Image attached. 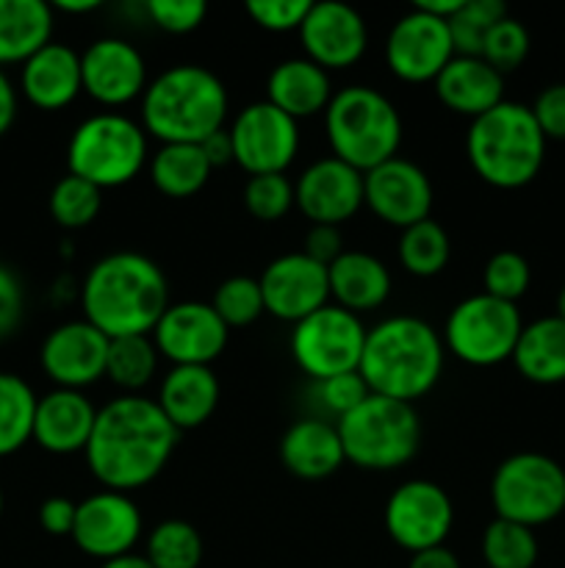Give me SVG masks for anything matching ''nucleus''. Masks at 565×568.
<instances>
[{
	"label": "nucleus",
	"instance_id": "obj_1",
	"mask_svg": "<svg viewBox=\"0 0 565 568\" xmlns=\"http://www.w3.org/2000/svg\"><path fill=\"white\" fill-rule=\"evenodd\" d=\"M181 433L155 399L125 394L97 410L86 444V466L109 491L131 494L150 486L170 464Z\"/></svg>",
	"mask_w": 565,
	"mask_h": 568
},
{
	"label": "nucleus",
	"instance_id": "obj_2",
	"mask_svg": "<svg viewBox=\"0 0 565 568\" xmlns=\"http://www.w3.org/2000/svg\"><path fill=\"white\" fill-rule=\"evenodd\" d=\"M81 305L83 320L105 338L150 336L170 308V283L147 255L111 253L83 277Z\"/></svg>",
	"mask_w": 565,
	"mask_h": 568
},
{
	"label": "nucleus",
	"instance_id": "obj_3",
	"mask_svg": "<svg viewBox=\"0 0 565 568\" xmlns=\"http://www.w3.org/2000/svg\"><path fill=\"white\" fill-rule=\"evenodd\" d=\"M446 347L430 322L419 316H388L366 333L360 377L371 394L399 403L421 399L438 386Z\"/></svg>",
	"mask_w": 565,
	"mask_h": 568
},
{
	"label": "nucleus",
	"instance_id": "obj_4",
	"mask_svg": "<svg viewBox=\"0 0 565 568\" xmlns=\"http://www.w3.org/2000/svg\"><path fill=\"white\" fill-rule=\"evenodd\" d=\"M227 89L216 72L199 64H177L158 72L142 94V128L161 144H203L222 131Z\"/></svg>",
	"mask_w": 565,
	"mask_h": 568
},
{
	"label": "nucleus",
	"instance_id": "obj_5",
	"mask_svg": "<svg viewBox=\"0 0 565 568\" xmlns=\"http://www.w3.org/2000/svg\"><path fill=\"white\" fill-rule=\"evenodd\" d=\"M465 155L476 178L493 189L530 186L546 159V136L537 128L532 109L502 100L496 109L471 120L465 133Z\"/></svg>",
	"mask_w": 565,
	"mask_h": 568
},
{
	"label": "nucleus",
	"instance_id": "obj_6",
	"mask_svg": "<svg viewBox=\"0 0 565 568\" xmlns=\"http://www.w3.org/2000/svg\"><path fill=\"white\" fill-rule=\"evenodd\" d=\"M325 131L332 155L358 172H369L397 159L402 144V116L380 89H338L325 111Z\"/></svg>",
	"mask_w": 565,
	"mask_h": 568
},
{
	"label": "nucleus",
	"instance_id": "obj_7",
	"mask_svg": "<svg viewBox=\"0 0 565 568\" xmlns=\"http://www.w3.org/2000/svg\"><path fill=\"white\" fill-rule=\"evenodd\" d=\"M343 458L363 471H393L415 458L421 447V419L410 403L369 394L336 422Z\"/></svg>",
	"mask_w": 565,
	"mask_h": 568
},
{
	"label": "nucleus",
	"instance_id": "obj_8",
	"mask_svg": "<svg viewBox=\"0 0 565 568\" xmlns=\"http://www.w3.org/2000/svg\"><path fill=\"white\" fill-rule=\"evenodd\" d=\"M144 164H147V131L142 122L120 111L86 116L72 131L66 144L70 175L83 178L100 192L131 183L144 170Z\"/></svg>",
	"mask_w": 565,
	"mask_h": 568
},
{
	"label": "nucleus",
	"instance_id": "obj_9",
	"mask_svg": "<svg viewBox=\"0 0 565 568\" xmlns=\"http://www.w3.org/2000/svg\"><path fill=\"white\" fill-rule=\"evenodd\" d=\"M496 519L530 530L559 519L565 510V469L541 453H518L496 466L491 480Z\"/></svg>",
	"mask_w": 565,
	"mask_h": 568
},
{
	"label": "nucleus",
	"instance_id": "obj_10",
	"mask_svg": "<svg viewBox=\"0 0 565 568\" xmlns=\"http://www.w3.org/2000/svg\"><path fill=\"white\" fill-rule=\"evenodd\" d=\"M524 320L515 303L491 297V294H471L460 300L443 325V347L463 364L487 369L513 358Z\"/></svg>",
	"mask_w": 565,
	"mask_h": 568
},
{
	"label": "nucleus",
	"instance_id": "obj_11",
	"mask_svg": "<svg viewBox=\"0 0 565 568\" xmlns=\"http://www.w3.org/2000/svg\"><path fill=\"white\" fill-rule=\"evenodd\" d=\"M366 325L358 314L327 303L291 331V358L316 383L358 372L366 347Z\"/></svg>",
	"mask_w": 565,
	"mask_h": 568
},
{
	"label": "nucleus",
	"instance_id": "obj_12",
	"mask_svg": "<svg viewBox=\"0 0 565 568\" xmlns=\"http://www.w3.org/2000/svg\"><path fill=\"white\" fill-rule=\"evenodd\" d=\"M233 161L253 175H286L299 153V122L282 114L269 100L238 111L230 125Z\"/></svg>",
	"mask_w": 565,
	"mask_h": 568
},
{
	"label": "nucleus",
	"instance_id": "obj_13",
	"mask_svg": "<svg viewBox=\"0 0 565 568\" xmlns=\"http://www.w3.org/2000/svg\"><path fill=\"white\" fill-rule=\"evenodd\" d=\"M386 532L397 547L415 555L443 547L454 525V505L449 494L432 480H408L386 503Z\"/></svg>",
	"mask_w": 565,
	"mask_h": 568
},
{
	"label": "nucleus",
	"instance_id": "obj_14",
	"mask_svg": "<svg viewBox=\"0 0 565 568\" xmlns=\"http://www.w3.org/2000/svg\"><path fill=\"white\" fill-rule=\"evenodd\" d=\"M449 22L410 9L399 17L386 37V64L404 83H432L454 59Z\"/></svg>",
	"mask_w": 565,
	"mask_h": 568
},
{
	"label": "nucleus",
	"instance_id": "obj_15",
	"mask_svg": "<svg viewBox=\"0 0 565 568\" xmlns=\"http://www.w3.org/2000/svg\"><path fill=\"white\" fill-rule=\"evenodd\" d=\"M230 327L219 320L210 303H170L153 327L155 349L172 366H210L227 347Z\"/></svg>",
	"mask_w": 565,
	"mask_h": 568
},
{
	"label": "nucleus",
	"instance_id": "obj_16",
	"mask_svg": "<svg viewBox=\"0 0 565 568\" xmlns=\"http://www.w3.org/2000/svg\"><path fill=\"white\" fill-rule=\"evenodd\" d=\"M72 541L89 558L114 560L131 555L142 538V514L136 503L122 491H100L78 503Z\"/></svg>",
	"mask_w": 565,
	"mask_h": 568
},
{
	"label": "nucleus",
	"instance_id": "obj_17",
	"mask_svg": "<svg viewBox=\"0 0 565 568\" xmlns=\"http://www.w3.org/2000/svg\"><path fill=\"white\" fill-rule=\"evenodd\" d=\"M432 200L435 192L427 172L399 155L363 175V205H369L377 220L399 231L430 220Z\"/></svg>",
	"mask_w": 565,
	"mask_h": 568
},
{
	"label": "nucleus",
	"instance_id": "obj_18",
	"mask_svg": "<svg viewBox=\"0 0 565 568\" xmlns=\"http://www.w3.org/2000/svg\"><path fill=\"white\" fill-rule=\"evenodd\" d=\"M83 92L105 109L133 103L147 89V61L122 37L94 39L81 53Z\"/></svg>",
	"mask_w": 565,
	"mask_h": 568
},
{
	"label": "nucleus",
	"instance_id": "obj_19",
	"mask_svg": "<svg viewBox=\"0 0 565 568\" xmlns=\"http://www.w3.org/2000/svg\"><path fill=\"white\" fill-rule=\"evenodd\" d=\"M258 283L266 314L291 325L330 303L327 266L316 264L305 253H286L275 258Z\"/></svg>",
	"mask_w": 565,
	"mask_h": 568
},
{
	"label": "nucleus",
	"instance_id": "obj_20",
	"mask_svg": "<svg viewBox=\"0 0 565 568\" xmlns=\"http://www.w3.org/2000/svg\"><path fill=\"white\" fill-rule=\"evenodd\" d=\"M305 59L321 70H347L363 59L369 48V28L358 9L338 0L310 3L308 17L299 26Z\"/></svg>",
	"mask_w": 565,
	"mask_h": 568
},
{
	"label": "nucleus",
	"instance_id": "obj_21",
	"mask_svg": "<svg viewBox=\"0 0 565 568\" xmlns=\"http://www.w3.org/2000/svg\"><path fill=\"white\" fill-rule=\"evenodd\" d=\"M105 358H109V338L86 320H72L53 327L39 349L44 375L55 383V388H72V392H83L105 377Z\"/></svg>",
	"mask_w": 565,
	"mask_h": 568
},
{
	"label": "nucleus",
	"instance_id": "obj_22",
	"mask_svg": "<svg viewBox=\"0 0 565 568\" xmlns=\"http://www.w3.org/2000/svg\"><path fill=\"white\" fill-rule=\"evenodd\" d=\"M294 205L314 225L338 227L363 209V172L336 155L314 161L294 183Z\"/></svg>",
	"mask_w": 565,
	"mask_h": 568
},
{
	"label": "nucleus",
	"instance_id": "obj_23",
	"mask_svg": "<svg viewBox=\"0 0 565 568\" xmlns=\"http://www.w3.org/2000/svg\"><path fill=\"white\" fill-rule=\"evenodd\" d=\"M94 422H97V408L86 394L72 392V388H53L37 403L33 442L50 455L86 453Z\"/></svg>",
	"mask_w": 565,
	"mask_h": 568
},
{
	"label": "nucleus",
	"instance_id": "obj_24",
	"mask_svg": "<svg viewBox=\"0 0 565 568\" xmlns=\"http://www.w3.org/2000/svg\"><path fill=\"white\" fill-rule=\"evenodd\" d=\"M20 92L42 111H61L83 92L81 53L61 42H48L20 70Z\"/></svg>",
	"mask_w": 565,
	"mask_h": 568
},
{
	"label": "nucleus",
	"instance_id": "obj_25",
	"mask_svg": "<svg viewBox=\"0 0 565 568\" xmlns=\"http://www.w3.org/2000/svg\"><path fill=\"white\" fill-rule=\"evenodd\" d=\"M155 405L177 433L197 430L219 405V381L210 366H172L158 386Z\"/></svg>",
	"mask_w": 565,
	"mask_h": 568
},
{
	"label": "nucleus",
	"instance_id": "obj_26",
	"mask_svg": "<svg viewBox=\"0 0 565 568\" xmlns=\"http://www.w3.org/2000/svg\"><path fill=\"white\" fill-rule=\"evenodd\" d=\"M435 94L449 111L476 120L504 100V75L480 55H454L435 78Z\"/></svg>",
	"mask_w": 565,
	"mask_h": 568
},
{
	"label": "nucleus",
	"instance_id": "obj_27",
	"mask_svg": "<svg viewBox=\"0 0 565 568\" xmlns=\"http://www.w3.org/2000/svg\"><path fill=\"white\" fill-rule=\"evenodd\" d=\"M280 460L288 475L310 483L327 480L347 464L338 427L325 419L294 422L280 438Z\"/></svg>",
	"mask_w": 565,
	"mask_h": 568
},
{
	"label": "nucleus",
	"instance_id": "obj_28",
	"mask_svg": "<svg viewBox=\"0 0 565 568\" xmlns=\"http://www.w3.org/2000/svg\"><path fill=\"white\" fill-rule=\"evenodd\" d=\"M332 94L330 72L305 55L280 61L266 78V100L297 122L327 111Z\"/></svg>",
	"mask_w": 565,
	"mask_h": 568
},
{
	"label": "nucleus",
	"instance_id": "obj_29",
	"mask_svg": "<svg viewBox=\"0 0 565 568\" xmlns=\"http://www.w3.org/2000/svg\"><path fill=\"white\" fill-rule=\"evenodd\" d=\"M327 281H330V297L336 305L363 314L374 311L391 297V272L377 255L363 250H343L330 266H327Z\"/></svg>",
	"mask_w": 565,
	"mask_h": 568
},
{
	"label": "nucleus",
	"instance_id": "obj_30",
	"mask_svg": "<svg viewBox=\"0 0 565 568\" xmlns=\"http://www.w3.org/2000/svg\"><path fill=\"white\" fill-rule=\"evenodd\" d=\"M53 6L44 0H0V70L25 64L53 42Z\"/></svg>",
	"mask_w": 565,
	"mask_h": 568
},
{
	"label": "nucleus",
	"instance_id": "obj_31",
	"mask_svg": "<svg viewBox=\"0 0 565 568\" xmlns=\"http://www.w3.org/2000/svg\"><path fill=\"white\" fill-rule=\"evenodd\" d=\"M510 361L524 381L537 386L565 383V322L559 316H543L524 325Z\"/></svg>",
	"mask_w": 565,
	"mask_h": 568
},
{
	"label": "nucleus",
	"instance_id": "obj_32",
	"mask_svg": "<svg viewBox=\"0 0 565 568\" xmlns=\"http://www.w3.org/2000/svg\"><path fill=\"white\" fill-rule=\"evenodd\" d=\"M214 166L199 144H161L150 161V178L161 194L183 200L197 194L208 183Z\"/></svg>",
	"mask_w": 565,
	"mask_h": 568
},
{
	"label": "nucleus",
	"instance_id": "obj_33",
	"mask_svg": "<svg viewBox=\"0 0 565 568\" xmlns=\"http://www.w3.org/2000/svg\"><path fill=\"white\" fill-rule=\"evenodd\" d=\"M39 397L14 372H0V458L20 453L33 442Z\"/></svg>",
	"mask_w": 565,
	"mask_h": 568
},
{
	"label": "nucleus",
	"instance_id": "obj_34",
	"mask_svg": "<svg viewBox=\"0 0 565 568\" xmlns=\"http://www.w3.org/2000/svg\"><path fill=\"white\" fill-rule=\"evenodd\" d=\"M158 349L150 336L109 338V358H105V377L125 394H138L158 369Z\"/></svg>",
	"mask_w": 565,
	"mask_h": 568
},
{
	"label": "nucleus",
	"instance_id": "obj_35",
	"mask_svg": "<svg viewBox=\"0 0 565 568\" xmlns=\"http://www.w3.org/2000/svg\"><path fill=\"white\" fill-rule=\"evenodd\" d=\"M452 244L435 220L415 222L399 236V264L413 277H435L446 270Z\"/></svg>",
	"mask_w": 565,
	"mask_h": 568
},
{
	"label": "nucleus",
	"instance_id": "obj_36",
	"mask_svg": "<svg viewBox=\"0 0 565 568\" xmlns=\"http://www.w3.org/2000/svg\"><path fill=\"white\" fill-rule=\"evenodd\" d=\"M203 552L197 527L183 519H166L150 530L144 558L153 568H199Z\"/></svg>",
	"mask_w": 565,
	"mask_h": 568
},
{
	"label": "nucleus",
	"instance_id": "obj_37",
	"mask_svg": "<svg viewBox=\"0 0 565 568\" xmlns=\"http://www.w3.org/2000/svg\"><path fill=\"white\" fill-rule=\"evenodd\" d=\"M535 530L515 521L493 519L482 532V558L485 568H532L537 564Z\"/></svg>",
	"mask_w": 565,
	"mask_h": 568
},
{
	"label": "nucleus",
	"instance_id": "obj_38",
	"mask_svg": "<svg viewBox=\"0 0 565 568\" xmlns=\"http://www.w3.org/2000/svg\"><path fill=\"white\" fill-rule=\"evenodd\" d=\"M50 216L64 231H81L97 220L103 209V192L89 181L75 175H64L50 192Z\"/></svg>",
	"mask_w": 565,
	"mask_h": 568
},
{
	"label": "nucleus",
	"instance_id": "obj_39",
	"mask_svg": "<svg viewBox=\"0 0 565 568\" xmlns=\"http://www.w3.org/2000/svg\"><path fill=\"white\" fill-rule=\"evenodd\" d=\"M504 17H507V6L502 0H463L458 14L449 20L454 53L480 55L487 31Z\"/></svg>",
	"mask_w": 565,
	"mask_h": 568
},
{
	"label": "nucleus",
	"instance_id": "obj_40",
	"mask_svg": "<svg viewBox=\"0 0 565 568\" xmlns=\"http://www.w3.org/2000/svg\"><path fill=\"white\" fill-rule=\"evenodd\" d=\"M214 311L227 327H247L258 320L264 311V297H260V283L247 275H233L216 286Z\"/></svg>",
	"mask_w": 565,
	"mask_h": 568
},
{
	"label": "nucleus",
	"instance_id": "obj_41",
	"mask_svg": "<svg viewBox=\"0 0 565 568\" xmlns=\"http://www.w3.org/2000/svg\"><path fill=\"white\" fill-rule=\"evenodd\" d=\"M530 48L532 39L526 26L507 14L487 31L485 42H482L480 59L487 61L499 75H507V72L518 70V67L524 64L526 55H530Z\"/></svg>",
	"mask_w": 565,
	"mask_h": 568
},
{
	"label": "nucleus",
	"instance_id": "obj_42",
	"mask_svg": "<svg viewBox=\"0 0 565 568\" xmlns=\"http://www.w3.org/2000/svg\"><path fill=\"white\" fill-rule=\"evenodd\" d=\"M532 283L530 261L515 250H502L491 255L482 272V286L491 297L504 300V303H518Z\"/></svg>",
	"mask_w": 565,
	"mask_h": 568
},
{
	"label": "nucleus",
	"instance_id": "obj_43",
	"mask_svg": "<svg viewBox=\"0 0 565 568\" xmlns=\"http://www.w3.org/2000/svg\"><path fill=\"white\" fill-rule=\"evenodd\" d=\"M244 205L260 222H277L294 209V183L286 175H253L244 186Z\"/></svg>",
	"mask_w": 565,
	"mask_h": 568
},
{
	"label": "nucleus",
	"instance_id": "obj_44",
	"mask_svg": "<svg viewBox=\"0 0 565 568\" xmlns=\"http://www.w3.org/2000/svg\"><path fill=\"white\" fill-rule=\"evenodd\" d=\"M150 22L164 33H192L203 26L208 6L203 0H147L144 3Z\"/></svg>",
	"mask_w": 565,
	"mask_h": 568
},
{
	"label": "nucleus",
	"instance_id": "obj_45",
	"mask_svg": "<svg viewBox=\"0 0 565 568\" xmlns=\"http://www.w3.org/2000/svg\"><path fill=\"white\" fill-rule=\"evenodd\" d=\"M310 11V0H249L247 14L258 28L271 33L299 31Z\"/></svg>",
	"mask_w": 565,
	"mask_h": 568
},
{
	"label": "nucleus",
	"instance_id": "obj_46",
	"mask_svg": "<svg viewBox=\"0 0 565 568\" xmlns=\"http://www.w3.org/2000/svg\"><path fill=\"white\" fill-rule=\"evenodd\" d=\"M316 394H319L321 405H325L336 419H341L349 410L358 408L371 392L369 386H366L363 377H360V372H347V375H336L316 383Z\"/></svg>",
	"mask_w": 565,
	"mask_h": 568
},
{
	"label": "nucleus",
	"instance_id": "obj_47",
	"mask_svg": "<svg viewBox=\"0 0 565 568\" xmlns=\"http://www.w3.org/2000/svg\"><path fill=\"white\" fill-rule=\"evenodd\" d=\"M530 109L546 142H565V83H548Z\"/></svg>",
	"mask_w": 565,
	"mask_h": 568
},
{
	"label": "nucleus",
	"instance_id": "obj_48",
	"mask_svg": "<svg viewBox=\"0 0 565 568\" xmlns=\"http://www.w3.org/2000/svg\"><path fill=\"white\" fill-rule=\"evenodd\" d=\"M22 311H25L22 283L17 281V275L9 266L0 264V336H9L20 325Z\"/></svg>",
	"mask_w": 565,
	"mask_h": 568
},
{
	"label": "nucleus",
	"instance_id": "obj_49",
	"mask_svg": "<svg viewBox=\"0 0 565 568\" xmlns=\"http://www.w3.org/2000/svg\"><path fill=\"white\" fill-rule=\"evenodd\" d=\"M302 253L308 255L310 261L321 266H330L338 255L343 253V242L338 227L332 225H310L308 236H305V247Z\"/></svg>",
	"mask_w": 565,
	"mask_h": 568
},
{
	"label": "nucleus",
	"instance_id": "obj_50",
	"mask_svg": "<svg viewBox=\"0 0 565 568\" xmlns=\"http://www.w3.org/2000/svg\"><path fill=\"white\" fill-rule=\"evenodd\" d=\"M78 505L66 497H50L39 505V525L50 536H72Z\"/></svg>",
	"mask_w": 565,
	"mask_h": 568
},
{
	"label": "nucleus",
	"instance_id": "obj_51",
	"mask_svg": "<svg viewBox=\"0 0 565 568\" xmlns=\"http://www.w3.org/2000/svg\"><path fill=\"white\" fill-rule=\"evenodd\" d=\"M199 148H203L205 159H208V164L214 166V170H216V166H225V164H230V161H233L230 131H225V128H222V131H216L214 136L205 139Z\"/></svg>",
	"mask_w": 565,
	"mask_h": 568
},
{
	"label": "nucleus",
	"instance_id": "obj_52",
	"mask_svg": "<svg viewBox=\"0 0 565 568\" xmlns=\"http://www.w3.org/2000/svg\"><path fill=\"white\" fill-rule=\"evenodd\" d=\"M17 120V89L6 70H0V139L11 131Z\"/></svg>",
	"mask_w": 565,
	"mask_h": 568
},
{
	"label": "nucleus",
	"instance_id": "obj_53",
	"mask_svg": "<svg viewBox=\"0 0 565 568\" xmlns=\"http://www.w3.org/2000/svg\"><path fill=\"white\" fill-rule=\"evenodd\" d=\"M408 568H460L458 555L446 547H432L424 552L410 555Z\"/></svg>",
	"mask_w": 565,
	"mask_h": 568
},
{
	"label": "nucleus",
	"instance_id": "obj_54",
	"mask_svg": "<svg viewBox=\"0 0 565 568\" xmlns=\"http://www.w3.org/2000/svg\"><path fill=\"white\" fill-rule=\"evenodd\" d=\"M460 6H463V0H421V3H415V9L427 11V14L449 22L454 14H458Z\"/></svg>",
	"mask_w": 565,
	"mask_h": 568
},
{
	"label": "nucleus",
	"instance_id": "obj_55",
	"mask_svg": "<svg viewBox=\"0 0 565 568\" xmlns=\"http://www.w3.org/2000/svg\"><path fill=\"white\" fill-rule=\"evenodd\" d=\"M100 0H59L53 6V11H61V14H89V11L100 9Z\"/></svg>",
	"mask_w": 565,
	"mask_h": 568
},
{
	"label": "nucleus",
	"instance_id": "obj_56",
	"mask_svg": "<svg viewBox=\"0 0 565 568\" xmlns=\"http://www.w3.org/2000/svg\"><path fill=\"white\" fill-rule=\"evenodd\" d=\"M100 568H153L150 566V560L144 558V555H122V558H114V560H105Z\"/></svg>",
	"mask_w": 565,
	"mask_h": 568
},
{
	"label": "nucleus",
	"instance_id": "obj_57",
	"mask_svg": "<svg viewBox=\"0 0 565 568\" xmlns=\"http://www.w3.org/2000/svg\"><path fill=\"white\" fill-rule=\"evenodd\" d=\"M554 316H559V320L565 322V286L559 288V294H557V314Z\"/></svg>",
	"mask_w": 565,
	"mask_h": 568
},
{
	"label": "nucleus",
	"instance_id": "obj_58",
	"mask_svg": "<svg viewBox=\"0 0 565 568\" xmlns=\"http://www.w3.org/2000/svg\"><path fill=\"white\" fill-rule=\"evenodd\" d=\"M0 514H3V488H0Z\"/></svg>",
	"mask_w": 565,
	"mask_h": 568
}]
</instances>
